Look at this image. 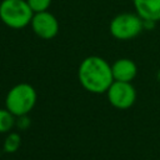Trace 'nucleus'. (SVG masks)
<instances>
[{
	"label": "nucleus",
	"instance_id": "f257e3e1",
	"mask_svg": "<svg viewBox=\"0 0 160 160\" xmlns=\"http://www.w3.org/2000/svg\"><path fill=\"white\" fill-rule=\"evenodd\" d=\"M81 86L92 94H104L114 81L111 65L102 58L91 55L85 58L78 70Z\"/></svg>",
	"mask_w": 160,
	"mask_h": 160
},
{
	"label": "nucleus",
	"instance_id": "f03ea898",
	"mask_svg": "<svg viewBox=\"0 0 160 160\" xmlns=\"http://www.w3.org/2000/svg\"><path fill=\"white\" fill-rule=\"evenodd\" d=\"M36 90L26 82H20L12 86L5 98L6 109L16 118L28 115L36 104Z\"/></svg>",
	"mask_w": 160,
	"mask_h": 160
},
{
	"label": "nucleus",
	"instance_id": "7ed1b4c3",
	"mask_svg": "<svg viewBox=\"0 0 160 160\" xmlns=\"http://www.w3.org/2000/svg\"><path fill=\"white\" fill-rule=\"evenodd\" d=\"M34 16L26 0H2L0 2V20L11 29H22Z\"/></svg>",
	"mask_w": 160,
	"mask_h": 160
},
{
	"label": "nucleus",
	"instance_id": "20e7f679",
	"mask_svg": "<svg viewBox=\"0 0 160 160\" xmlns=\"http://www.w3.org/2000/svg\"><path fill=\"white\" fill-rule=\"evenodd\" d=\"M144 20L132 12H121L110 21V34L118 40H130L138 36L144 29Z\"/></svg>",
	"mask_w": 160,
	"mask_h": 160
},
{
	"label": "nucleus",
	"instance_id": "39448f33",
	"mask_svg": "<svg viewBox=\"0 0 160 160\" xmlns=\"http://www.w3.org/2000/svg\"><path fill=\"white\" fill-rule=\"evenodd\" d=\"M106 95L109 102L119 110L131 108L136 100V90L131 82L114 80L110 88L108 89Z\"/></svg>",
	"mask_w": 160,
	"mask_h": 160
},
{
	"label": "nucleus",
	"instance_id": "423d86ee",
	"mask_svg": "<svg viewBox=\"0 0 160 160\" xmlns=\"http://www.w3.org/2000/svg\"><path fill=\"white\" fill-rule=\"evenodd\" d=\"M30 25H31V29L35 32V35H38L39 38H41L44 40L52 39L59 32L58 19L48 10L34 14Z\"/></svg>",
	"mask_w": 160,
	"mask_h": 160
},
{
	"label": "nucleus",
	"instance_id": "0eeeda50",
	"mask_svg": "<svg viewBox=\"0 0 160 160\" xmlns=\"http://www.w3.org/2000/svg\"><path fill=\"white\" fill-rule=\"evenodd\" d=\"M111 71L115 81L131 82L138 74V66L132 60L128 58H121L111 65Z\"/></svg>",
	"mask_w": 160,
	"mask_h": 160
},
{
	"label": "nucleus",
	"instance_id": "6e6552de",
	"mask_svg": "<svg viewBox=\"0 0 160 160\" xmlns=\"http://www.w3.org/2000/svg\"><path fill=\"white\" fill-rule=\"evenodd\" d=\"M132 4L144 22L160 21V0H132Z\"/></svg>",
	"mask_w": 160,
	"mask_h": 160
},
{
	"label": "nucleus",
	"instance_id": "1a4fd4ad",
	"mask_svg": "<svg viewBox=\"0 0 160 160\" xmlns=\"http://www.w3.org/2000/svg\"><path fill=\"white\" fill-rule=\"evenodd\" d=\"M15 118L16 116L12 115L8 109H0V134L10 132L16 124Z\"/></svg>",
	"mask_w": 160,
	"mask_h": 160
},
{
	"label": "nucleus",
	"instance_id": "9d476101",
	"mask_svg": "<svg viewBox=\"0 0 160 160\" xmlns=\"http://www.w3.org/2000/svg\"><path fill=\"white\" fill-rule=\"evenodd\" d=\"M21 145V136L18 132H9L4 140V151L8 154H12L19 150Z\"/></svg>",
	"mask_w": 160,
	"mask_h": 160
},
{
	"label": "nucleus",
	"instance_id": "9b49d317",
	"mask_svg": "<svg viewBox=\"0 0 160 160\" xmlns=\"http://www.w3.org/2000/svg\"><path fill=\"white\" fill-rule=\"evenodd\" d=\"M26 2L29 4L32 12L36 14V12L46 11L51 4V0H26Z\"/></svg>",
	"mask_w": 160,
	"mask_h": 160
},
{
	"label": "nucleus",
	"instance_id": "f8f14e48",
	"mask_svg": "<svg viewBox=\"0 0 160 160\" xmlns=\"http://www.w3.org/2000/svg\"><path fill=\"white\" fill-rule=\"evenodd\" d=\"M16 125H18L20 129H26V128H29V125H30V120H29L28 115L19 116L18 120H16Z\"/></svg>",
	"mask_w": 160,
	"mask_h": 160
}]
</instances>
